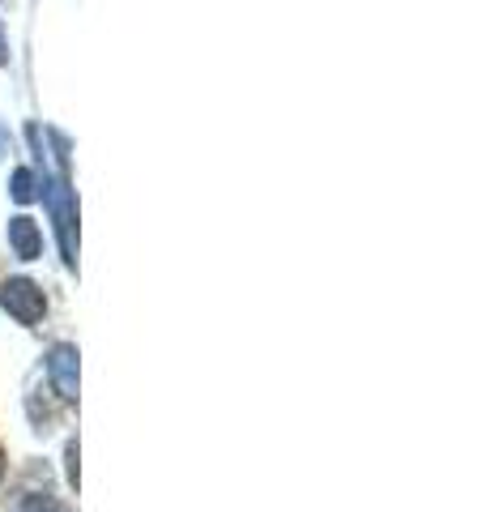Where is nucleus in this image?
I'll list each match as a JSON object with an SVG mask.
<instances>
[{
  "label": "nucleus",
  "instance_id": "f257e3e1",
  "mask_svg": "<svg viewBox=\"0 0 486 512\" xmlns=\"http://www.w3.org/2000/svg\"><path fill=\"white\" fill-rule=\"evenodd\" d=\"M0 308L18 320V325H39L47 316V295H43V286H35L30 278H9L0 286Z\"/></svg>",
  "mask_w": 486,
  "mask_h": 512
},
{
  "label": "nucleus",
  "instance_id": "20e7f679",
  "mask_svg": "<svg viewBox=\"0 0 486 512\" xmlns=\"http://www.w3.org/2000/svg\"><path fill=\"white\" fill-rule=\"evenodd\" d=\"M22 512H69V504H60L56 495H47V491H35L22 500Z\"/></svg>",
  "mask_w": 486,
  "mask_h": 512
},
{
  "label": "nucleus",
  "instance_id": "f03ea898",
  "mask_svg": "<svg viewBox=\"0 0 486 512\" xmlns=\"http://www.w3.org/2000/svg\"><path fill=\"white\" fill-rule=\"evenodd\" d=\"M47 380H52V389L64 397V402H73L77 397V346L60 342L47 350Z\"/></svg>",
  "mask_w": 486,
  "mask_h": 512
},
{
  "label": "nucleus",
  "instance_id": "0eeeda50",
  "mask_svg": "<svg viewBox=\"0 0 486 512\" xmlns=\"http://www.w3.org/2000/svg\"><path fill=\"white\" fill-rule=\"evenodd\" d=\"M0 64H5V39H0Z\"/></svg>",
  "mask_w": 486,
  "mask_h": 512
},
{
  "label": "nucleus",
  "instance_id": "1a4fd4ad",
  "mask_svg": "<svg viewBox=\"0 0 486 512\" xmlns=\"http://www.w3.org/2000/svg\"><path fill=\"white\" fill-rule=\"evenodd\" d=\"M0 150H5V141H0Z\"/></svg>",
  "mask_w": 486,
  "mask_h": 512
},
{
  "label": "nucleus",
  "instance_id": "39448f33",
  "mask_svg": "<svg viewBox=\"0 0 486 512\" xmlns=\"http://www.w3.org/2000/svg\"><path fill=\"white\" fill-rule=\"evenodd\" d=\"M13 201H35V175H30L26 167L22 171H13Z\"/></svg>",
  "mask_w": 486,
  "mask_h": 512
},
{
  "label": "nucleus",
  "instance_id": "423d86ee",
  "mask_svg": "<svg viewBox=\"0 0 486 512\" xmlns=\"http://www.w3.org/2000/svg\"><path fill=\"white\" fill-rule=\"evenodd\" d=\"M69 483L77 487V444H69Z\"/></svg>",
  "mask_w": 486,
  "mask_h": 512
},
{
  "label": "nucleus",
  "instance_id": "6e6552de",
  "mask_svg": "<svg viewBox=\"0 0 486 512\" xmlns=\"http://www.w3.org/2000/svg\"><path fill=\"white\" fill-rule=\"evenodd\" d=\"M0 474H5V453H0Z\"/></svg>",
  "mask_w": 486,
  "mask_h": 512
},
{
  "label": "nucleus",
  "instance_id": "7ed1b4c3",
  "mask_svg": "<svg viewBox=\"0 0 486 512\" xmlns=\"http://www.w3.org/2000/svg\"><path fill=\"white\" fill-rule=\"evenodd\" d=\"M9 244H13V252H18L22 261H35V256L43 252V231H39V222L26 218V214L9 218Z\"/></svg>",
  "mask_w": 486,
  "mask_h": 512
}]
</instances>
